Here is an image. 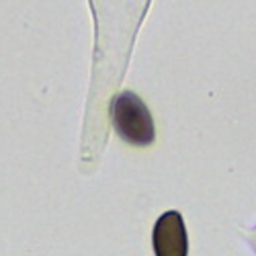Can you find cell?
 Instances as JSON below:
<instances>
[{
  "mask_svg": "<svg viewBox=\"0 0 256 256\" xmlns=\"http://www.w3.org/2000/svg\"><path fill=\"white\" fill-rule=\"evenodd\" d=\"M111 121L117 136L132 146H150L156 138L150 111L132 90H125L111 100Z\"/></svg>",
  "mask_w": 256,
  "mask_h": 256,
  "instance_id": "1",
  "label": "cell"
},
{
  "mask_svg": "<svg viewBox=\"0 0 256 256\" xmlns=\"http://www.w3.org/2000/svg\"><path fill=\"white\" fill-rule=\"evenodd\" d=\"M152 246L156 256H186L188 238L182 216L178 211H166L158 218L152 232Z\"/></svg>",
  "mask_w": 256,
  "mask_h": 256,
  "instance_id": "2",
  "label": "cell"
}]
</instances>
